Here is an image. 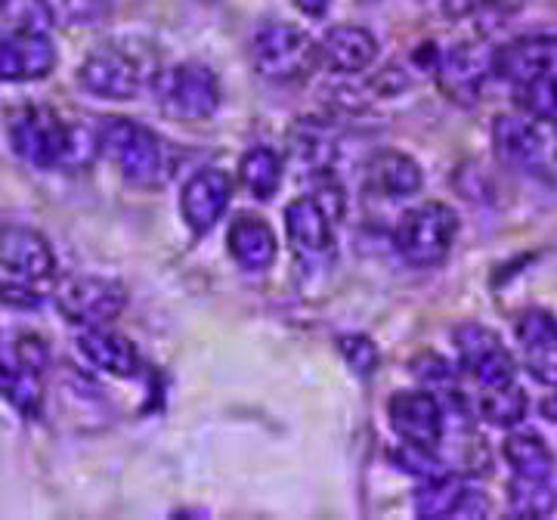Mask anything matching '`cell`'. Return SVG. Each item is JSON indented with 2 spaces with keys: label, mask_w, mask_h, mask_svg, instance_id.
<instances>
[{
  "label": "cell",
  "mask_w": 557,
  "mask_h": 520,
  "mask_svg": "<svg viewBox=\"0 0 557 520\" xmlns=\"http://www.w3.org/2000/svg\"><path fill=\"white\" fill-rule=\"evenodd\" d=\"M458 218L453 208L428 201L412 208L397 226V251L412 267H437L453 251Z\"/></svg>",
  "instance_id": "obj_5"
},
{
  "label": "cell",
  "mask_w": 557,
  "mask_h": 520,
  "mask_svg": "<svg viewBox=\"0 0 557 520\" xmlns=\"http://www.w3.org/2000/svg\"><path fill=\"white\" fill-rule=\"evenodd\" d=\"M493 72L508 84L557 78V35H530L505 44L493 53Z\"/></svg>",
  "instance_id": "obj_10"
},
{
  "label": "cell",
  "mask_w": 557,
  "mask_h": 520,
  "mask_svg": "<svg viewBox=\"0 0 557 520\" xmlns=\"http://www.w3.org/2000/svg\"><path fill=\"white\" fill-rule=\"evenodd\" d=\"M251 60L260 78L292 84V81L307 78L317 69L319 47L307 32L285 22H273L258 32V38L251 44Z\"/></svg>",
  "instance_id": "obj_3"
},
{
  "label": "cell",
  "mask_w": 557,
  "mask_h": 520,
  "mask_svg": "<svg viewBox=\"0 0 557 520\" xmlns=\"http://www.w3.org/2000/svg\"><path fill=\"white\" fill-rule=\"evenodd\" d=\"M493 146L502 164L530 177L557 181V121L502 115L493 124Z\"/></svg>",
  "instance_id": "obj_2"
},
{
  "label": "cell",
  "mask_w": 557,
  "mask_h": 520,
  "mask_svg": "<svg viewBox=\"0 0 557 520\" xmlns=\"http://www.w3.org/2000/svg\"><path fill=\"white\" fill-rule=\"evenodd\" d=\"M332 221H335V214L317 196L292 201L285 208V230H288V242H292L295 255L310 260L325 258L335 245Z\"/></svg>",
  "instance_id": "obj_12"
},
{
  "label": "cell",
  "mask_w": 557,
  "mask_h": 520,
  "mask_svg": "<svg viewBox=\"0 0 557 520\" xmlns=\"http://www.w3.org/2000/svg\"><path fill=\"white\" fill-rule=\"evenodd\" d=\"M456 354L461 369L478 381L480 387H502L515 381V360L505 344L486 325H461L456 329Z\"/></svg>",
  "instance_id": "obj_8"
},
{
  "label": "cell",
  "mask_w": 557,
  "mask_h": 520,
  "mask_svg": "<svg viewBox=\"0 0 557 520\" xmlns=\"http://www.w3.org/2000/svg\"><path fill=\"white\" fill-rule=\"evenodd\" d=\"M295 7H298L300 13H307V16L319 20V16L329 10V0H295Z\"/></svg>",
  "instance_id": "obj_35"
},
{
  "label": "cell",
  "mask_w": 557,
  "mask_h": 520,
  "mask_svg": "<svg viewBox=\"0 0 557 520\" xmlns=\"http://www.w3.org/2000/svg\"><path fill=\"white\" fill-rule=\"evenodd\" d=\"M434 72H437L440 87L449 100L474 102L486 72H493V57H486L480 47L458 44L446 57H440Z\"/></svg>",
  "instance_id": "obj_17"
},
{
  "label": "cell",
  "mask_w": 557,
  "mask_h": 520,
  "mask_svg": "<svg viewBox=\"0 0 557 520\" xmlns=\"http://www.w3.org/2000/svg\"><path fill=\"white\" fill-rule=\"evenodd\" d=\"M518 106L533 119L557 121V78H536L515 87Z\"/></svg>",
  "instance_id": "obj_28"
},
{
  "label": "cell",
  "mask_w": 557,
  "mask_h": 520,
  "mask_svg": "<svg viewBox=\"0 0 557 520\" xmlns=\"http://www.w3.org/2000/svg\"><path fill=\"white\" fill-rule=\"evenodd\" d=\"M16 156L35 168H57L75 156V131L50 106H28L10 124Z\"/></svg>",
  "instance_id": "obj_4"
},
{
  "label": "cell",
  "mask_w": 557,
  "mask_h": 520,
  "mask_svg": "<svg viewBox=\"0 0 557 520\" xmlns=\"http://www.w3.org/2000/svg\"><path fill=\"white\" fill-rule=\"evenodd\" d=\"M230 196H233V183L223 171H218V168L196 171L189 183L183 186V196H180L183 221L189 223L196 233H208L220 221V214L226 211Z\"/></svg>",
  "instance_id": "obj_14"
},
{
  "label": "cell",
  "mask_w": 557,
  "mask_h": 520,
  "mask_svg": "<svg viewBox=\"0 0 557 520\" xmlns=\"http://www.w3.org/2000/svg\"><path fill=\"white\" fill-rule=\"evenodd\" d=\"M505 461L515 468L518 478H533V481H552L555 478V456L542 443L539 434H511L505 441Z\"/></svg>",
  "instance_id": "obj_24"
},
{
  "label": "cell",
  "mask_w": 557,
  "mask_h": 520,
  "mask_svg": "<svg viewBox=\"0 0 557 520\" xmlns=\"http://www.w3.org/2000/svg\"><path fill=\"white\" fill-rule=\"evenodd\" d=\"M369 3H372V0H369Z\"/></svg>",
  "instance_id": "obj_37"
},
{
  "label": "cell",
  "mask_w": 557,
  "mask_h": 520,
  "mask_svg": "<svg viewBox=\"0 0 557 520\" xmlns=\"http://www.w3.org/2000/svg\"><path fill=\"white\" fill-rule=\"evenodd\" d=\"M81 87L102 100H134L143 87L139 65L119 47H100L94 50L78 69Z\"/></svg>",
  "instance_id": "obj_9"
},
{
  "label": "cell",
  "mask_w": 557,
  "mask_h": 520,
  "mask_svg": "<svg viewBox=\"0 0 557 520\" xmlns=\"http://www.w3.org/2000/svg\"><path fill=\"white\" fill-rule=\"evenodd\" d=\"M0 267L22 280H50L57 273V258L40 233L10 223L0 226Z\"/></svg>",
  "instance_id": "obj_13"
},
{
  "label": "cell",
  "mask_w": 557,
  "mask_h": 520,
  "mask_svg": "<svg viewBox=\"0 0 557 520\" xmlns=\"http://www.w3.org/2000/svg\"><path fill=\"white\" fill-rule=\"evenodd\" d=\"M518 341L523 354L552 347L557 344V320L548 310H527L518 320Z\"/></svg>",
  "instance_id": "obj_29"
},
{
  "label": "cell",
  "mask_w": 557,
  "mask_h": 520,
  "mask_svg": "<svg viewBox=\"0 0 557 520\" xmlns=\"http://www.w3.org/2000/svg\"><path fill=\"white\" fill-rule=\"evenodd\" d=\"M0 304L16 307V310H35L40 307V295L20 282H0Z\"/></svg>",
  "instance_id": "obj_33"
},
{
  "label": "cell",
  "mask_w": 557,
  "mask_h": 520,
  "mask_svg": "<svg viewBox=\"0 0 557 520\" xmlns=\"http://www.w3.org/2000/svg\"><path fill=\"white\" fill-rule=\"evenodd\" d=\"M480 419H486L493 428H515L527 416V394L518 384H502V387H483L478 400Z\"/></svg>",
  "instance_id": "obj_26"
},
{
  "label": "cell",
  "mask_w": 557,
  "mask_h": 520,
  "mask_svg": "<svg viewBox=\"0 0 557 520\" xmlns=\"http://www.w3.org/2000/svg\"><path fill=\"white\" fill-rule=\"evenodd\" d=\"M418 518H486L490 515V502L483 493L471 490L458 478H434L416 496Z\"/></svg>",
  "instance_id": "obj_15"
},
{
  "label": "cell",
  "mask_w": 557,
  "mask_h": 520,
  "mask_svg": "<svg viewBox=\"0 0 557 520\" xmlns=\"http://www.w3.org/2000/svg\"><path fill=\"white\" fill-rule=\"evenodd\" d=\"M508 508L515 518H548L557 508L555 483L515 474V481L508 486Z\"/></svg>",
  "instance_id": "obj_27"
},
{
  "label": "cell",
  "mask_w": 557,
  "mask_h": 520,
  "mask_svg": "<svg viewBox=\"0 0 557 520\" xmlns=\"http://www.w3.org/2000/svg\"><path fill=\"white\" fill-rule=\"evenodd\" d=\"M527 357V369L530 375L548 387H557V344L545 347V350H533V354H523Z\"/></svg>",
  "instance_id": "obj_32"
},
{
  "label": "cell",
  "mask_w": 557,
  "mask_h": 520,
  "mask_svg": "<svg viewBox=\"0 0 557 520\" xmlns=\"http://www.w3.org/2000/svg\"><path fill=\"white\" fill-rule=\"evenodd\" d=\"M341 350H344L347 362L357 369L359 375H372V372L379 369V350H375V344H372V341L362 338V335L341 338Z\"/></svg>",
  "instance_id": "obj_31"
},
{
  "label": "cell",
  "mask_w": 557,
  "mask_h": 520,
  "mask_svg": "<svg viewBox=\"0 0 557 520\" xmlns=\"http://www.w3.org/2000/svg\"><path fill=\"white\" fill-rule=\"evenodd\" d=\"M486 3H493V0H446L443 10H446V16H468V13H474L478 7H486Z\"/></svg>",
  "instance_id": "obj_34"
},
{
  "label": "cell",
  "mask_w": 557,
  "mask_h": 520,
  "mask_svg": "<svg viewBox=\"0 0 557 520\" xmlns=\"http://www.w3.org/2000/svg\"><path fill=\"white\" fill-rule=\"evenodd\" d=\"M394 461L399 468H406L409 474H418V478H443V461L434 456V446H418V443H403L399 449H394Z\"/></svg>",
  "instance_id": "obj_30"
},
{
  "label": "cell",
  "mask_w": 557,
  "mask_h": 520,
  "mask_svg": "<svg viewBox=\"0 0 557 520\" xmlns=\"http://www.w3.org/2000/svg\"><path fill=\"white\" fill-rule=\"evenodd\" d=\"M239 177L245 183V189L258 199H273L282 183V161L273 149L267 146H255L242 156Z\"/></svg>",
  "instance_id": "obj_25"
},
{
  "label": "cell",
  "mask_w": 557,
  "mask_h": 520,
  "mask_svg": "<svg viewBox=\"0 0 557 520\" xmlns=\"http://www.w3.org/2000/svg\"><path fill=\"white\" fill-rule=\"evenodd\" d=\"M57 65V50L44 32L16 28L0 38V81H40Z\"/></svg>",
  "instance_id": "obj_11"
},
{
  "label": "cell",
  "mask_w": 557,
  "mask_h": 520,
  "mask_svg": "<svg viewBox=\"0 0 557 520\" xmlns=\"http://www.w3.org/2000/svg\"><path fill=\"white\" fill-rule=\"evenodd\" d=\"M288 146H292V159L298 161L300 174H307V177L329 174L335 164V156H338V143L332 137V131L317 121H300L292 131Z\"/></svg>",
  "instance_id": "obj_22"
},
{
  "label": "cell",
  "mask_w": 557,
  "mask_h": 520,
  "mask_svg": "<svg viewBox=\"0 0 557 520\" xmlns=\"http://www.w3.org/2000/svg\"><path fill=\"white\" fill-rule=\"evenodd\" d=\"M124 304H127V295L119 282L100 280V276H69L57 288V307L62 317L84 329L119 320Z\"/></svg>",
  "instance_id": "obj_7"
},
{
  "label": "cell",
  "mask_w": 557,
  "mask_h": 520,
  "mask_svg": "<svg viewBox=\"0 0 557 520\" xmlns=\"http://www.w3.org/2000/svg\"><path fill=\"white\" fill-rule=\"evenodd\" d=\"M369 181L387 199H403V196L418 193L421 171H418L416 161L403 152H381L379 159L369 164Z\"/></svg>",
  "instance_id": "obj_23"
},
{
  "label": "cell",
  "mask_w": 557,
  "mask_h": 520,
  "mask_svg": "<svg viewBox=\"0 0 557 520\" xmlns=\"http://www.w3.org/2000/svg\"><path fill=\"white\" fill-rule=\"evenodd\" d=\"M78 350L90 366H97L115 379H134L139 372L137 347L115 332H109L106 325H87L78 335Z\"/></svg>",
  "instance_id": "obj_19"
},
{
  "label": "cell",
  "mask_w": 557,
  "mask_h": 520,
  "mask_svg": "<svg viewBox=\"0 0 557 520\" xmlns=\"http://www.w3.org/2000/svg\"><path fill=\"white\" fill-rule=\"evenodd\" d=\"M100 149L134 186L152 189L171 177V152L159 134L131 119H106L100 131Z\"/></svg>",
  "instance_id": "obj_1"
},
{
  "label": "cell",
  "mask_w": 557,
  "mask_h": 520,
  "mask_svg": "<svg viewBox=\"0 0 557 520\" xmlns=\"http://www.w3.org/2000/svg\"><path fill=\"white\" fill-rule=\"evenodd\" d=\"M379 57V40L359 25H335L319 44V60L338 75H357Z\"/></svg>",
  "instance_id": "obj_18"
},
{
  "label": "cell",
  "mask_w": 557,
  "mask_h": 520,
  "mask_svg": "<svg viewBox=\"0 0 557 520\" xmlns=\"http://www.w3.org/2000/svg\"><path fill=\"white\" fill-rule=\"evenodd\" d=\"M542 416H545L548 421H557V394L542 403Z\"/></svg>",
  "instance_id": "obj_36"
},
{
  "label": "cell",
  "mask_w": 557,
  "mask_h": 520,
  "mask_svg": "<svg viewBox=\"0 0 557 520\" xmlns=\"http://www.w3.org/2000/svg\"><path fill=\"white\" fill-rule=\"evenodd\" d=\"M230 255L242 270H267L276 260V233L263 218L242 214L230 226Z\"/></svg>",
  "instance_id": "obj_20"
},
{
  "label": "cell",
  "mask_w": 557,
  "mask_h": 520,
  "mask_svg": "<svg viewBox=\"0 0 557 520\" xmlns=\"http://www.w3.org/2000/svg\"><path fill=\"white\" fill-rule=\"evenodd\" d=\"M0 397L13 403L22 416H38L40 409V372L20 360L16 347L0 344Z\"/></svg>",
  "instance_id": "obj_21"
},
{
  "label": "cell",
  "mask_w": 557,
  "mask_h": 520,
  "mask_svg": "<svg viewBox=\"0 0 557 520\" xmlns=\"http://www.w3.org/2000/svg\"><path fill=\"white\" fill-rule=\"evenodd\" d=\"M156 100L161 112L177 121H205L218 112L220 84L218 75L199 65V62H183L156 78Z\"/></svg>",
  "instance_id": "obj_6"
},
{
  "label": "cell",
  "mask_w": 557,
  "mask_h": 520,
  "mask_svg": "<svg viewBox=\"0 0 557 520\" xmlns=\"http://www.w3.org/2000/svg\"><path fill=\"white\" fill-rule=\"evenodd\" d=\"M391 424L406 443L418 446H437L443 441V409L434 394L409 391L391 400Z\"/></svg>",
  "instance_id": "obj_16"
}]
</instances>
